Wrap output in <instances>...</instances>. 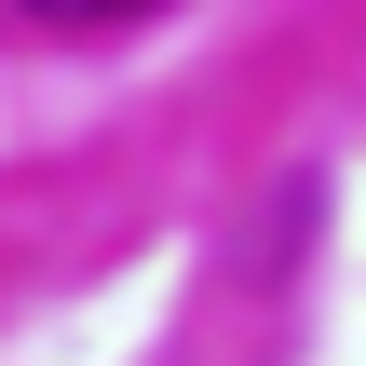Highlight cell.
I'll list each match as a JSON object with an SVG mask.
<instances>
[{
    "instance_id": "cell-1",
    "label": "cell",
    "mask_w": 366,
    "mask_h": 366,
    "mask_svg": "<svg viewBox=\"0 0 366 366\" xmlns=\"http://www.w3.org/2000/svg\"><path fill=\"white\" fill-rule=\"evenodd\" d=\"M41 27H122V14H163V0H27Z\"/></svg>"
}]
</instances>
